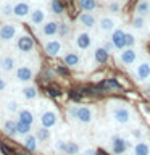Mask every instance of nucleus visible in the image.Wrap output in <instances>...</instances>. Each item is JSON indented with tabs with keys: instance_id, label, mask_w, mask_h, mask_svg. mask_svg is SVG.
<instances>
[{
	"instance_id": "f257e3e1",
	"label": "nucleus",
	"mask_w": 150,
	"mask_h": 155,
	"mask_svg": "<svg viewBox=\"0 0 150 155\" xmlns=\"http://www.w3.org/2000/svg\"><path fill=\"white\" fill-rule=\"evenodd\" d=\"M66 116L71 121H76L79 124H90L95 120V110L89 105H76L71 104L66 108Z\"/></svg>"
},
{
	"instance_id": "f03ea898",
	"label": "nucleus",
	"mask_w": 150,
	"mask_h": 155,
	"mask_svg": "<svg viewBox=\"0 0 150 155\" xmlns=\"http://www.w3.org/2000/svg\"><path fill=\"white\" fill-rule=\"evenodd\" d=\"M110 115H111V118H113L115 123H118V124H129L131 121L134 120L132 110H131L128 105H124V104L111 105Z\"/></svg>"
},
{
	"instance_id": "7ed1b4c3",
	"label": "nucleus",
	"mask_w": 150,
	"mask_h": 155,
	"mask_svg": "<svg viewBox=\"0 0 150 155\" xmlns=\"http://www.w3.org/2000/svg\"><path fill=\"white\" fill-rule=\"evenodd\" d=\"M58 121H60V113H58L57 108H53V107H47V108H44L41 113H39V124L42 126V128H55L58 124Z\"/></svg>"
},
{
	"instance_id": "20e7f679",
	"label": "nucleus",
	"mask_w": 150,
	"mask_h": 155,
	"mask_svg": "<svg viewBox=\"0 0 150 155\" xmlns=\"http://www.w3.org/2000/svg\"><path fill=\"white\" fill-rule=\"evenodd\" d=\"M34 74H36V70L31 66V63H23L13 73V78L18 84L24 86V84H31V81L34 79Z\"/></svg>"
},
{
	"instance_id": "39448f33",
	"label": "nucleus",
	"mask_w": 150,
	"mask_h": 155,
	"mask_svg": "<svg viewBox=\"0 0 150 155\" xmlns=\"http://www.w3.org/2000/svg\"><path fill=\"white\" fill-rule=\"evenodd\" d=\"M132 145L134 144L131 142V140L121 137L119 134L111 136V139H110V150L113 155H123L126 152H129V150L132 149Z\"/></svg>"
},
{
	"instance_id": "423d86ee",
	"label": "nucleus",
	"mask_w": 150,
	"mask_h": 155,
	"mask_svg": "<svg viewBox=\"0 0 150 155\" xmlns=\"http://www.w3.org/2000/svg\"><path fill=\"white\" fill-rule=\"evenodd\" d=\"M19 28L15 23H3L0 24V44H10L15 39H18Z\"/></svg>"
},
{
	"instance_id": "0eeeda50",
	"label": "nucleus",
	"mask_w": 150,
	"mask_h": 155,
	"mask_svg": "<svg viewBox=\"0 0 150 155\" xmlns=\"http://www.w3.org/2000/svg\"><path fill=\"white\" fill-rule=\"evenodd\" d=\"M92 42H94V37L90 36L89 31H77L73 37V44L77 50L81 52H86L92 47Z\"/></svg>"
},
{
	"instance_id": "6e6552de",
	"label": "nucleus",
	"mask_w": 150,
	"mask_h": 155,
	"mask_svg": "<svg viewBox=\"0 0 150 155\" xmlns=\"http://www.w3.org/2000/svg\"><path fill=\"white\" fill-rule=\"evenodd\" d=\"M16 48H18L19 53H23V55L32 53L34 48H36V42H34L32 36H29V34H26V32L19 34L18 39H16Z\"/></svg>"
},
{
	"instance_id": "1a4fd4ad",
	"label": "nucleus",
	"mask_w": 150,
	"mask_h": 155,
	"mask_svg": "<svg viewBox=\"0 0 150 155\" xmlns=\"http://www.w3.org/2000/svg\"><path fill=\"white\" fill-rule=\"evenodd\" d=\"M58 31H60V23H58L57 19H47V21L41 26V29H39V36L47 41V39L57 37Z\"/></svg>"
},
{
	"instance_id": "9d476101",
	"label": "nucleus",
	"mask_w": 150,
	"mask_h": 155,
	"mask_svg": "<svg viewBox=\"0 0 150 155\" xmlns=\"http://www.w3.org/2000/svg\"><path fill=\"white\" fill-rule=\"evenodd\" d=\"M32 13V7L28 0H16L13 2V16L16 19H29Z\"/></svg>"
},
{
	"instance_id": "9b49d317",
	"label": "nucleus",
	"mask_w": 150,
	"mask_h": 155,
	"mask_svg": "<svg viewBox=\"0 0 150 155\" xmlns=\"http://www.w3.org/2000/svg\"><path fill=\"white\" fill-rule=\"evenodd\" d=\"M76 23H77V26L84 28L86 31H90V29H94L97 24H99V19H97V16L94 13L82 12V13H79V16L76 18Z\"/></svg>"
},
{
	"instance_id": "f8f14e48",
	"label": "nucleus",
	"mask_w": 150,
	"mask_h": 155,
	"mask_svg": "<svg viewBox=\"0 0 150 155\" xmlns=\"http://www.w3.org/2000/svg\"><path fill=\"white\" fill-rule=\"evenodd\" d=\"M44 52L48 57H60L63 52V42L57 37L47 39V41H44Z\"/></svg>"
},
{
	"instance_id": "ddd939ff",
	"label": "nucleus",
	"mask_w": 150,
	"mask_h": 155,
	"mask_svg": "<svg viewBox=\"0 0 150 155\" xmlns=\"http://www.w3.org/2000/svg\"><path fill=\"white\" fill-rule=\"evenodd\" d=\"M134 79L135 82H147L150 79V61H140L134 66Z\"/></svg>"
},
{
	"instance_id": "4468645a",
	"label": "nucleus",
	"mask_w": 150,
	"mask_h": 155,
	"mask_svg": "<svg viewBox=\"0 0 150 155\" xmlns=\"http://www.w3.org/2000/svg\"><path fill=\"white\" fill-rule=\"evenodd\" d=\"M18 66H19V63H18V60H16V57H15V55L7 53V55L0 57V71H2L3 74L15 73Z\"/></svg>"
},
{
	"instance_id": "2eb2a0df",
	"label": "nucleus",
	"mask_w": 150,
	"mask_h": 155,
	"mask_svg": "<svg viewBox=\"0 0 150 155\" xmlns=\"http://www.w3.org/2000/svg\"><path fill=\"white\" fill-rule=\"evenodd\" d=\"M137 57H139V53L135 48H124V50L119 52L118 61L124 66H132V65H135V61H137Z\"/></svg>"
},
{
	"instance_id": "dca6fc26",
	"label": "nucleus",
	"mask_w": 150,
	"mask_h": 155,
	"mask_svg": "<svg viewBox=\"0 0 150 155\" xmlns=\"http://www.w3.org/2000/svg\"><path fill=\"white\" fill-rule=\"evenodd\" d=\"M110 41L113 42L116 50H124L126 48V31L123 28H116L113 32L110 34Z\"/></svg>"
},
{
	"instance_id": "f3484780",
	"label": "nucleus",
	"mask_w": 150,
	"mask_h": 155,
	"mask_svg": "<svg viewBox=\"0 0 150 155\" xmlns=\"http://www.w3.org/2000/svg\"><path fill=\"white\" fill-rule=\"evenodd\" d=\"M45 21H47V10L44 7L32 8V13H31V16H29V23H31L32 26L41 28Z\"/></svg>"
},
{
	"instance_id": "a211bd4d",
	"label": "nucleus",
	"mask_w": 150,
	"mask_h": 155,
	"mask_svg": "<svg viewBox=\"0 0 150 155\" xmlns=\"http://www.w3.org/2000/svg\"><path fill=\"white\" fill-rule=\"evenodd\" d=\"M99 29L100 32L103 34H111L116 29V19L113 16H110V15H105V16H100L99 18Z\"/></svg>"
},
{
	"instance_id": "6ab92c4d",
	"label": "nucleus",
	"mask_w": 150,
	"mask_h": 155,
	"mask_svg": "<svg viewBox=\"0 0 150 155\" xmlns=\"http://www.w3.org/2000/svg\"><path fill=\"white\" fill-rule=\"evenodd\" d=\"M19 95H21L24 100L32 102L39 97V89H37V86H34V84H24L21 89H19Z\"/></svg>"
},
{
	"instance_id": "aec40b11",
	"label": "nucleus",
	"mask_w": 150,
	"mask_h": 155,
	"mask_svg": "<svg viewBox=\"0 0 150 155\" xmlns=\"http://www.w3.org/2000/svg\"><path fill=\"white\" fill-rule=\"evenodd\" d=\"M63 63L68 68H77L81 65V55L74 50H66L63 53Z\"/></svg>"
},
{
	"instance_id": "412c9836",
	"label": "nucleus",
	"mask_w": 150,
	"mask_h": 155,
	"mask_svg": "<svg viewBox=\"0 0 150 155\" xmlns=\"http://www.w3.org/2000/svg\"><path fill=\"white\" fill-rule=\"evenodd\" d=\"M18 121H21V123L28 124V126H32L34 123H36V113H34V110L31 108H21L18 111Z\"/></svg>"
},
{
	"instance_id": "4be33fe9",
	"label": "nucleus",
	"mask_w": 150,
	"mask_h": 155,
	"mask_svg": "<svg viewBox=\"0 0 150 155\" xmlns=\"http://www.w3.org/2000/svg\"><path fill=\"white\" fill-rule=\"evenodd\" d=\"M92 57H94V61L97 65H103V63L110 60V52H106L102 45H97L94 52H92Z\"/></svg>"
},
{
	"instance_id": "5701e85b",
	"label": "nucleus",
	"mask_w": 150,
	"mask_h": 155,
	"mask_svg": "<svg viewBox=\"0 0 150 155\" xmlns=\"http://www.w3.org/2000/svg\"><path fill=\"white\" fill-rule=\"evenodd\" d=\"M129 152L131 155H150V144L145 140H135Z\"/></svg>"
},
{
	"instance_id": "b1692460",
	"label": "nucleus",
	"mask_w": 150,
	"mask_h": 155,
	"mask_svg": "<svg viewBox=\"0 0 150 155\" xmlns=\"http://www.w3.org/2000/svg\"><path fill=\"white\" fill-rule=\"evenodd\" d=\"M23 147L26 149V150H29V152H37L39 150V140H37V137H36V134H28V136H24L23 137Z\"/></svg>"
},
{
	"instance_id": "393cba45",
	"label": "nucleus",
	"mask_w": 150,
	"mask_h": 155,
	"mask_svg": "<svg viewBox=\"0 0 150 155\" xmlns=\"http://www.w3.org/2000/svg\"><path fill=\"white\" fill-rule=\"evenodd\" d=\"M2 131L10 137H18V131H16V120L7 118L2 123Z\"/></svg>"
},
{
	"instance_id": "a878e982",
	"label": "nucleus",
	"mask_w": 150,
	"mask_h": 155,
	"mask_svg": "<svg viewBox=\"0 0 150 155\" xmlns=\"http://www.w3.org/2000/svg\"><path fill=\"white\" fill-rule=\"evenodd\" d=\"M134 13L137 16H142V18L150 15V0H139L135 8H134Z\"/></svg>"
},
{
	"instance_id": "bb28decb",
	"label": "nucleus",
	"mask_w": 150,
	"mask_h": 155,
	"mask_svg": "<svg viewBox=\"0 0 150 155\" xmlns=\"http://www.w3.org/2000/svg\"><path fill=\"white\" fill-rule=\"evenodd\" d=\"M3 108L8 115H18V111L21 110V105L16 99H7L3 104Z\"/></svg>"
},
{
	"instance_id": "cd10ccee",
	"label": "nucleus",
	"mask_w": 150,
	"mask_h": 155,
	"mask_svg": "<svg viewBox=\"0 0 150 155\" xmlns=\"http://www.w3.org/2000/svg\"><path fill=\"white\" fill-rule=\"evenodd\" d=\"M34 134H36V137H37V140H39V144H45V142H48V140L52 139L50 129H48V128H42V126H39Z\"/></svg>"
},
{
	"instance_id": "c85d7f7f",
	"label": "nucleus",
	"mask_w": 150,
	"mask_h": 155,
	"mask_svg": "<svg viewBox=\"0 0 150 155\" xmlns=\"http://www.w3.org/2000/svg\"><path fill=\"white\" fill-rule=\"evenodd\" d=\"M77 5H79V8L82 10V12H94V10H97V7H99V2L97 0H77Z\"/></svg>"
},
{
	"instance_id": "c756f323",
	"label": "nucleus",
	"mask_w": 150,
	"mask_h": 155,
	"mask_svg": "<svg viewBox=\"0 0 150 155\" xmlns=\"http://www.w3.org/2000/svg\"><path fill=\"white\" fill-rule=\"evenodd\" d=\"M13 16V2H2L0 3V19Z\"/></svg>"
},
{
	"instance_id": "7c9ffc66",
	"label": "nucleus",
	"mask_w": 150,
	"mask_h": 155,
	"mask_svg": "<svg viewBox=\"0 0 150 155\" xmlns=\"http://www.w3.org/2000/svg\"><path fill=\"white\" fill-rule=\"evenodd\" d=\"M79 153H81V147L77 145V142H74V140H66L63 155H79Z\"/></svg>"
},
{
	"instance_id": "2f4dec72",
	"label": "nucleus",
	"mask_w": 150,
	"mask_h": 155,
	"mask_svg": "<svg viewBox=\"0 0 150 155\" xmlns=\"http://www.w3.org/2000/svg\"><path fill=\"white\" fill-rule=\"evenodd\" d=\"M16 131H18V137L23 139L24 136L32 133V126H28V124H24V123H21V121L16 120Z\"/></svg>"
},
{
	"instance_id": "473e14b6",
	"label": "nucleus",
	"mask_w": 150,
	"mask_h": 155,
	"mask_svg": "<svg viewBox=\"0 0 150 155\" xmlns=\"http://www.w3.org/2000/svg\"><path fill=\"white\" fill-rule=\"evenodd\" d=\"M50 12L53 15H63L65 8H63V5H61L60 0H50Z\"/></svg>"
},
{
	"instance_id": "72a5a7b5",
	"label": "nucleus",
	"mask_w": 150,
	"mask_h": 155,
	"mask_svg": "<svg viewBox=\"0 0 150 155\" xmlns=\"http://www.w3.org/2000/svg\"><path fill=\"white\" fill-rule=\"evenodd\" d=\"M102 87H103L105 91H113V89H119V82L116 81V79H113V78H110V79H106V81H103L102 82Z\"/></svg>"
},
{
	"instance_id": "f704fd0d",
	"label": "nucleus",
	"mask_w": 150,
	"mask_h": 155,
	"mask_svg": "<svg viewBox=\"0 0 150 155\" xmlns=\"http://www.w3.org/2000/svg\"><path fill=\"white\" fill-rule=\"evenodd\" d=\"M131 26H132L134 29H144V28H145V18L134 15L132 21H131Z\"/></svg>"
},
{
	"instance_id": "c9c22d12",
	"label": "nucleus",
	"mask_w": 150,
	"mask_h": 155,
	"mask_svg": "<svg viewBox=\"0 0 150 155\" xmlns=\"http://www.w3.org/2000/svg\"><path fill=\"white\" fill-rule=\"evenodd\" d=\"M70 32H71V28H70V24H68L66 21H63L60 23V31H58V36H60L61 39H65L70 36Z\"/></svg>"
},
{
	"instance_id": "e433bc0d",
	"label": "nucleus",
	"mask_w": 150,
	"mask_h": 155,
	"mask_svg": "<svg viewBox=\"0 0 150 155\" xmlns=\"http://www.w3.org/2000/svg\"><path fill=\"white\" fill-rule=\"evenodd\" d=\"M135 45V36L132 32H126V48H134Z\"/></svg>"
},
{
	"instance_id": "4c0bfd02",
	"label": "nucleus",
	"mask_w": 150,
	"mask_h": 155,
	"mask_svg": "<svg viewBox=\"0 0 150 155\" xmlns=\"http://www.w3.org/2000/svg\"><path fill=\"white\" fill-rule=\"evenodd\" d=\"M65 144H66L65 139H57L55 142H53V149H55L57 152L63 153V152H65Z\"/></svg>"
},
{
	"instance_id": "58836bf2",
	"label": "nucleus",
	"mask_w": 150,
	"mask_h": 155,
	"mask_svg": "<svg viewBox=\"0 0 150 155\" xmlns=\"http://www.w3.org/2000/svg\"><path fill=\"white\" fill-rule=\"evenodd\" d=\"M131 136H132V139H135V140H142V136H144L142 128H140V126H137V128L131 129Z\"/></svg>"
},
{
	"instance_id": "ea45409f",
	"label": "nucleus",
	"mask_w": 150,
	"mask_h": 155,
	"mask_svg": "<svg viewBox=\"0 0 150 155\" xmlns=\"http://www.w3.org/2000/svg\"><path fill=\"white\" fill-rule=\"evenodd\" d=\"M102 47H103L106 52H110V53L113 52V50H116V48H115V45H113V42H111L110 39H106V41H103V42H102Z\"/></svg>"
},
{
	"instance_id": "a19ab883",
	"label": "nucleus",
	"mask_w": 150,
	"mask_h": 155,
	"mask_svg": "<svg viewBox=\"0 0 150 155\" xmlns=\"http://www.w3.org/2000/svg\"><path fill=\"white\" fill-rule=\"evenodd\" d=\"M8 89V81L3 74H0V94H3L5 91Z\"/></svg>"
},
{
	"instance_id": "79ce46f5",
	"label": "nucleus",
	"mask_w": 150,
	"mask_h": 155,
	"mask_svg": "<svg viewBox=\"0 0 150 155\" xmlns=\"http://www.w3.org/2000/svg\"><path fill=\"white\" fill-rule=\"evenodd\" d=\"M108 10H110V13H119L121 3H119V2H111V3L108 5Z\"/></svg>"
},
{
	"instance_id": "37998d69",
	"label": "nucleus",
	"mask_w": 150,
	"mask_h": 155,
	"mask_svg": "<svg viewBox=\"0 0 150 155\" xmlns=\"http://www.w3.org/2000/svg\"><path fill=\"white\" fill-rule=\"evenodd\" d=\"M79 155H97V152L92 147H89V149H84V150H81V153Z\"/></svg>"
},
{
	"instance_id": "c03bdc74",
	"label": "nucleus",
	"mask_w": 150,
	"mask_h": 155,
	"mask_svg": "<svg viewBox=\"0 0 150 155\" xmlns=\"http://www.w3.org/2000/svg\"><path fill=\"white\" fill-rule=\"evenodd\" d=\"M144 92H145V95H148V97H150V84H145Z\"/></svg>"
},
{
	"instance_id": "a18cd8bd",
	"label": "nucleus",
	"mask_w": 150,
	"mask_h": 155,
	"mask_svg": "<svg viewBox=\"0 0 150 155\" xmlns=\"http://www.w3.org/2000/svg\"><path fill=\"white\" fill-rule=\"evenodd\" d=\"M50 94H52V95H60V92H58V91H53V89H50Z\"/></svg>"
},
{
	"instance_id": "49530a36",
	"label": "nucleus",
	"mask_w": 150,
	"mask_h": 155,
	"mask_svg": "<svg viewBox=\"0 0 150 155\" xmlns=\"http://www.w3.org/2000/svg\"><path fill=\"white\" fill-rule=\"evenodd\" d=\"M147 142L150 144V133H148V137H147Z\"/></svg>"
}]
</instances>
